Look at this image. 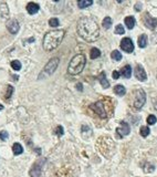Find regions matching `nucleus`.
<instances>
[{
    "label": "nucleus",
    "instance_id": "f03ea898",
    "mask_svg": "<svg viewBox=\"0 0 157 177\" xmlns=\"http://www.w3.org/2000/svg\"><path fill=\"white\" fill-rule=\"evenodd\" d=\"M64 30H52L45 33L43 38V49L48 52H51L60 46L64 38Z\"/></svg>",
    "mask_w": 157,
    "mask_h": 177
},
{
    "label": "nucleus",
    "instance_id": "7c9ffc66",
    "mask_svg": "<svg viewBox=\"0 0 157 177\" xmlns=\"http://www.w3.org/2000/svg\"><path fill=\"white\" fill-rule=\"evenodd\" d=\"M115 33H116V34H124L125 33L124 27L122 25H117L116 27H115Z\"/></svg>",
    "mask_w": 157,
    "mask_h": 177
},
{
    "label": "nucleus",
    "instance_id": "473e14b6",
    "mask_svg": "<svg viewBox=\"0 0 157 177\" xmlns=\"http://www.w3.org/2000/svg\"><path fill=\"white\" fill-rule=\"evenodd\" d=\"M54 133H55V135H58V136H62L63 134H64V130H63V127L61 126V125H59V126L55 127Z\"/></svg>",
    "mask_w": 157,
    "mask_h": 177
},
{
    "label": "nucleus",
    "instance_id": "72a5a7b5",
    "mask_svg": "<svg viewBox=\"0 0 157 177\" xmlns=\"http://www.w3.org/2000/svg\"><path fill=\"white\" fill-rule=\"evenodd\" d=\"M9 137V134L6 131H0V140L1 141H7Z\"/></svg>",
    "mask_w": 157,
    "mask_h": 177
},
{
    "label": "nucleus",
    "instance_id": "58836bf2",
    "mask_svg": "<svg viewBox=\"0 0 157 177\" xmlns=\"http://www.w3.org/2000/svg\"><path fill=\"white\" fill-rule=\"evenodd\" d=\"M34 41V38H30V39L26 40V42H33Z\"/></svg>",
    "mask_w": 157,
    "mask_h": 177
},
{
    "label": "nucleus",
    "instance_id": "c756f323",
    "mask_svg": "<svg viewBox=\"0 0 157 177\" xmlns=\"http://www.w3.org/2000/svg\"><path fill=\"white\" fill-rule=\"evenodd\" d=\"M12 93H13V87H12V85H7V93L4 94L6 100L10 99V96L12 95Z\"/></svg>",
    "mask_w": 157,
    "mask_h": 177
},
{
    "label": "nucleus",
    "instance_id": "39448f33",
    "mask_svg": "<svg viewBox=\"0 0 157 177\" xmlns=\"http://www.w3.org/2000/svg\"><path fill=\"white\" fill-rule=\"evenodd\" d=\"M146 102V93L143 89L134 91V99H133V108L136 110L143 108V105Z\"/></svg>",
    "mask_w": 157,
    "mask_h": 177
},
{
    "label": "nucleus",
    "instance_id": "4c0bfd02",
    "mask_svg": "<svg viewBox=\"0 0 157 177\" xmlns=\"http://www.w3.org/2000/svg\"><path fill=\"white\" fill-rule=\"evenodd\" d=\"M77 90H79V91H83V87H82V84H81V83H77Z\"/></svg>",
    "mask_w": 157,
    "mask_h": 177
},
{
    "label": "nucleus",
    "instance_id": "412c9836",
    "mask_svg": "<svg viewBox=\"0 0 157 177\" xmlns=\"http://www.w3.org/2000/svg\"><path fill=\"white\" fill-rule=\"evenodd\" d=\"M138 47L139 48H145L147 46V36L146 34H142V36L138 37Z\"/></svg>",
    "mask_w": 157,
    "mask_h": 177
},
{
    "label": "nucleus",
    "instance_id": "a19ab883",
    "mask_svg": "<svg viewBox=\"0 0 157 177\" xmlns=\"http://www.w3.org/2000/svg\"><path fill=\"white\" fill-rule=\"evenodd\" d=\"M154 108H155V110H157V103H155V105H154Z\"/></svg>",
    "mask_w": 157,
    "mask_h": 177
},
{
    "label": "nucleus",
    "instance_id": "4468645a",
    "mask_svg": "<svg viewBox=\"0 0 157 177\" xmlns=\"http://www.w3.org/2000/svg\"><path fill=\"white\" fill-rule=\"evenodd\" d=\"M9 15V9H8V6L6 2H2L0 4V18L6 19Z\"/></svg>",
    "mask_w": 157,
    "mask_h": 177
},
{
    "label": "nucleus",
    "instance_id": "6e6552de",
    "mask_svg": "<svg viewBox=\"0 0 157 177\" xmlns=\"http://www.w3.org/2000/svg\"><path fill=\"white\" fill-rule=\"evenodd\" d=\"M143 22L146 28H148L150 30H155L157 28V19L150 17V13H145L143 17Z\"/></svg>",
    "mask_w": 157,
    "mask_h": 177
},
{
    "label": "nucleus",
    "instance_id": "a211bd4d",
    "mask_svg": "<svg viewBox=\"0 0 157 177\" xmlns=\"http://www.w3.org/2000/svg\"><path fill=\"white\" fill-rule=\"evenodd\" d=\"M93 4V1L92 0H79L77 1V7L80 9H85V8H89L90 6Z\"/></svg>",
    "mask_w": 157,
    "mask_h": 177
},
{
    "label": "nucleus",
    "instance_id": "c9c22d12",
    "mask_svg": "<svg viewBox=\"0 0 157 177\" xmlns=\"http://www.w3.org/2000/svg\"><path fill=\"white\" fill-rule=\"evenodd\" d=\"M112 76H113L114 80H117L118 78H120V72H118V71H113V73H112Z\"/></svg>",
    "mask_w": 157,
    "mask_h": 177
},
{
    "label": "nucleus",
    "instance_id": "6ab92c4d",
    "mask_svg": "<svg viewBox=\"0 0 157 177\" xmlns=\"http://www.w3.org/2000/svg\"><path fill=\"white\" fill-rule=\"evenodd\" d=\"M12 152L15 154L16 156L17 155H20L23 153V147H22V145L20 143H15V144L12 145Z\"/></svg>",
    "mask_w": 157,
    "mask_h": 177
},
{
    "label": "nucleus",
    "instance_id": "9b49d317",
    "mask_svg": "<svg viewBox=\"0 0 157 177\" xmlns=\"http://www.w3.org/2000/svg\"><path fill=\"white\" fill-rule=\"evenodd\" d=\"M129 132H131V127H129L128 123H126L124 121L121 122V125L116 128V133L118 134L120 137H124V136L128 135Z\"/></svg>",
    "mask_w": 157,
    "mask_h": 177
},
{
    "label": "nucleus",
    "instance_id": "2f4dec72",
    "mask_svg": "<svg viewBox=\"0 0 157 177\" xmlns=\"http://www.w3.org/2000/svg\"><path fill=\"white\" fill-rule=\"evenodd\" d=\"M146 121H147V123H148V125H154V124L157 122V119L155 115H148Z\"/></svg>",
    "mask_w": 157,
    "mask_h": 177
},
{
    "label": "nucleus",
    "instance_id": "f8f14e48",
    "mask_svg": "<svg viewBox=\"0 0 157 177\" xmlns=\"http://www.w3.org/2000/svg\"><path fill=\"white\" fill-rule=\"evenodd\" d=\"M135 78L137 80H139V81H142V82H144V81H146L147 79V75H146V72H145V70H144V68H143L142 65L137 64L135 68Z\"/></svg>",
    "mask_w": 157,
    "mask_h": 177
},
{
    "label": "nucleus",
    "instance_id": "5701e85b",
    "mask_svg": "<svg viewBox=\"0 0 157 177\" xmlns=\"http://www.w3.org/2000/svg\"><path fill=\"white\" fill-rule=\"evenodd\" d=\"M143 170H144L145 173H153L154 170H155V166H154L153 164H150V163H146V164H144Z\"/></svg>",
    "mask_w": 157,
    "mask_h": 177
},
{
    "label": "nucleus",
    "instance_id": "dca6fc26",
    "mask_svg": "<svg viewBox=\"0 0 157 177\" xmlns=\"http://www.w3.org/2000/svg\"><path fill=\"white\" fill-rule=\"evenodd\" d=\"M114 93L116 94V95H118V96H123L126 93V89L122 84H117V85L114 87Z\"/></svg>",
    "mask_w": 157,
    "mask_h": 177
},
{
    "label": "nucleus",
    "instance_id": "cd10ccee",
    "mask_svg": "<svg viewBox=\"0 0 157 177\" xmlns=\"http://www.w3.org/2000/svg\"><path fill=\"white\" fill-rule=\"evenodd\" d=\"M150 127L148 126H142L141 127V131H139V133H141V135H142L143 137H146V136H148L150 135Z\"/></svg>",
    "mask_w": 157,
    "mask_h": 177
},
{
    "label": "nucleus",
    "instance_id": "f704fd0d",
    "mask_svg": "<svg viewBox=\"0 0 157 177\" xmlns=\"http://www.w3.org/2000/svg\"><path fill=\"white\" fill-rule=\"evenodd\" d=\"M150 40H152V43H157V32H155V33L152 34Z\"/></svg>",
    "mask_w": 157,
    "mask_h": 177
},
{
    "label": "nucleus",
    "instance_id": "f257e3e1",
    "mask_svg": "<svg viewBox=\"0 0 157 177\" xmlns=\"http://www.w3.org/2000/svg\"><path fill=\"white\" fill-rule=\"evenodd\" d=\"M77 30L79 36L88 42H94L100 37V28L94 19L83 17L77 21Z\"/></svg>",
    "mask_w": 157,
    "mask_h": 177
},
{
    "label": "nucleus",
    "instance_id": "b1692460",
    "mask_svg": "<svg viewBox=\"0 0 157 177\" xmlns=\"http://www.w3.org/2000/svg\"><path fill=\"white\" fill-rule=\"evenodd\" d=\"M102 25L104 27V29H110L111 25H112V18L111 17H105V18L103 19Z\"/></svg>",
    "mask_w": 157,
    "mask_h": 177
},
{
    "label": "nucleus",
    "instance_id": "e433bc0d",
    "mask_svg": "<svg viewBox=\"0 0 157 177\" xmlns=\"http://www.w3.org/2000/svg\"><path fill=\"white\" fill-rule=\"evenodd\" d=\"M135 10L136 11H141V10H142V4H141V2H137V4H136Z\"/></svg>",
    "mask_w": 157,
    "mask_h": 177
},
{
    "label": "nucleus",
    "instance_id": "bb28decb",
    "mask_svg": "<svg viewBox=\"0 0 157 177\" xmlns=\"http://www.w3.org/2000/svg\"><path fill=\"white\" fill-rule=\"evenodd\" d=\"M81 131H82V136H84V135H85V133H88L89 137H90V136H92V128L90 126H88V125H82V127H81Z\"/></svg>",
    "mask_w": 157,
    "mask_h": 177
},
{
    "label": "nucleus",
    "instance_id": "0eeeda50",
    "mask_svg": "<svg viewBox=\"0 0 157 177\" xmlns=\"http://www.w3.org/2000/svg\"><path fill=\"white\" fill-rule=\"evenodd\" d=\"M90 108L93 110L101 119H105L106 116H107L106 111H105V106H104V103H103L102 101H99V102H96V103H94V104H92L91 106H90Z\"/></svg>",
    "mask_w": 157,
    "mask_h": 177
},
{
    "label": "nucleus",
    "instance_id": "20e7f679",
    "mask_svg": "<svg viewBox=\"0 0 157 177\" xmlns=\"http://www.w3.org/2000/svg\"><path fill=\"white\" fill-rule=\"evenodd\" d=\"M59 62H60L59 58H52L51 60H49V62L45 64V66L42 70V72L40 73L39 79H43V78H48V76L52 75L55 72L57 68H58Z\"/></svg>",
    "mask_w": 157,
    "mask_h": 177
},
{
    "label": "nucleus",
    "instance_id": "4be33fe9",
    "mask_svg": "<svg viewBox=\"0 0 157 177\" xmlns=\"http://www.w3.org/2000/svg\"><path fill=\"white\" fill-rule=\"evenodd\" d=\"M101 55V51L97 49V48H92L91 49V52H90V58L91 59H97Z\"/></svg>",
    "mask_w": 157,
    "mask_h": 177
},
{
    "label": "nucleus",
    "instance_id": "423d86ee",
    "mask_svg": "<svg viewBox=\"0 0 157 177\" xmlns=\"http://www.w3.org/2000/svg\"><path fill=\"white\" fill-rule=\"evenodd\" d=\"M45 163V159H39L32 165L29 170L30 177H42V166Z\"/></svg>",
    "mask_w": 157,
    "mask_h": 177
},
{
    "label": "nucleus",
    "instance_id": "2eb2a0df",
    "mask_svg": "<svg viewBox=\"0 0 157 177\" xmlns=\"http://www.w3.org/2000/svg\"><path fill=\"white\" fill-rule=\"evenodd\" d=\"M120 74L122 76H124V78H126V79H128V78H131L132 75V68L131 65H125V66H123L122 68V70H121Z\"/></svg>",
    "mask_w": 157,
    "mask_h": 177
},
{
    "label": "nucleus",
    "instance_id": "393cba45",
    "mask_svg": "<svg viewBox=\"0 0 157 177\" xmlns=\"http://www.w3.org/2000/svg\"><path fill=\"white\" fill-rule=\"evenodd\" d=\"M10 65H11V68L15 70V71H20V70H21V63H20V61H18V60L11 61Z\"/></svg>",
    "mask_w": 157,
    "mask_h": 177
},
{
    "label": "nucleus",
    "instance_id": "ddd939ff",
    "mask_svg": "<svg viewBox=\"0 0 157 177\" xmlns=\"http://www.w3.org/2000/svg\"><path fill=\"white\" fill-rule=\"evenodd\" d=\"M39 10H40V6L36 2H29L27 4V11L29 15H36Z\"/></svg>",
    "mask_w": 157,
    "mask_h": 177
},
{
    "label": "nucleus",
    "instance_id": "79ce46f5",
    "mask_svg": "<svg viewBox=\"0 0 157 177\" xmlns=\"http://www.w3.org/2000/svg\"><path fill=\"white\" fill-rule=\"evenodd\" d=\"M156 78H157V75H156Z\"/></svg>",
    "mask_w": 157,
    "mask_h": 177
},
{
    "label": "nucleus",
    "instance_id": "ea45409f",
    "mask_svg": "<svg viewBox=\"0 0 157 177\" xmlns=\"http://www.w3.org/2000/svg\"><path fill=\"white\" fill-rule=\"evenodd\" d=\"M2 110H4V105L0 104V111H2Z\"/></svg>",
    "mask_w": 157,
    "mask_h": 177
},
{
    "label": "nucleus",
    "instance_id": "7ed1b4c3",
    "mask_svg": "<svg viewBox=\"0 0 157 177\" xmlns=\"http://www.w3.org/2000/svg\"><path fill=\"white\" fill-rule=\"evenodd\" d=\"M85 63H86V59H85L84 54L80 53L74 55L73 58H72V60L70 61L69 66H68V72H69V74H71V75L80 74L83 71Z\"/></svg>",
    "mask_w": 157,
    "mask_h": 177
},
{
    "label": "nucleus",
    "instance_id": "f3484780",
    "mask_svg": "<svg viewBox=\"0 0 157 177\" xmlns=\"http://www.w3.org/2000/svg\"><path fill=\"white\" fill-rule=\"evenodd\" d=\"M99 81H100V83H101V85H102L104 89H107V87H110V82H109V81L106 80L105 73H104V72H102L101 74H100Z\"/></svg>",
    "mask_w": 157,
    "mask_h": 177
},
{
    "label": "nucleus",
    "instance_id": "9d476101",
    "mask_svg": "<svg viewBox=\"0 0 157 177\" xmlns=\"http://www.w3.org/2000/svg\"><path fill=\"white\" fill-rule=\"evenodd\" d=\"M121 49L125 51V52H127V53H132L134 51V43H133L132 39H129V38L122 39V41H121Z\"/></svg>",
    "mask_w": 157,
    "mask_h": 177
},
{
    "label": "nucleus",
    "instance_id": "c85d7f7f",
    "mask_svg": "<svg viewBox=\"0 0 157 177\" xmlns=\"http://www.w3.org/2000/svg\"><path fill=\"white\" fill-rule=\"evenodd\" d=\"M59 19L58 18H51L50 20H49V25L50 27H52V28H57L59 25Z\"/></svg>",
    "mask_w": 157,
    "mask_h": 177
},
{
    "label": "nucleus",
    "instance_id": "1a4fd4ad",
    "mask_svg": "<svg viewBox=\"0 0 157 177\" xmlns=\"http://www.w3.org/2000/svg\"><path fill=\"white\" fill-rule=\"evenodd\" d=\"M6 27L11 34H17L19 29H20V25H19L18 20H16V19H9L6 23Z\"/></svg>",
    "mask_w": 157,
    "mask_h": 177
},
{
    "label": "nucleus",
    "instance_id": "aec40b11",
    "mask_svg": "<svg viewBox=\"0 0 157 177\" xmlns=\"http://www.w3.org/2000/svg\"><path fill=\"white\" fill-rule=\"evenodd\" d=\"M125 25H126V27H127L128 29L131 30L133 29L134 27H135V18L134 17H126L125 18Z\"/></svg>",
    "mask_w": 157,
    "mask_h": 177
},
{
    "label": "nucleus",
    "instance_id": "a878e982",
    "mask_svg": "<svg viewBox=\"0 0 157 177\" xmlns=\"http://www.w3.org/2000/svg\"><path fill=\"white\" fill-rule=\"evenodd\" d=\"M111 58L115 60V61H121L122 60V53H121L120 51L117 50H114L112 53H111Z\"/></svg>",
    "mask_w": 157,
    "mask_h": 177
}]
</instances>
